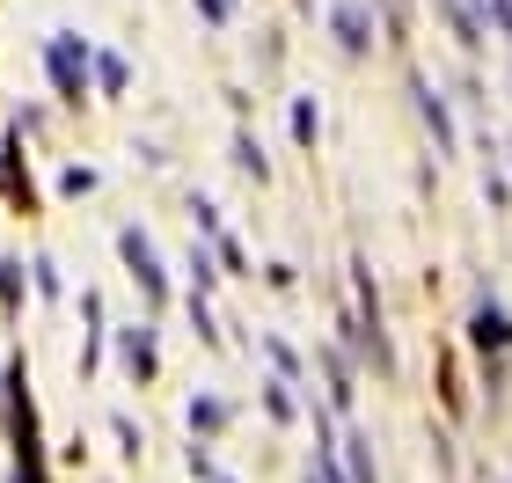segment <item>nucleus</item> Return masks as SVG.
I'll return each instance as SVG.
<instances>
[{"mask_svg":"<svg viewBox=\"0 0 512 483\" xmlns=\"http://www.w3.org/2000/svg\"><path fill=\"white\" fill-rule=\"evenodd\" d=\"M337 30H344V52H359V44H366V15L359 8H337Z\"/></svg>","mask_w":512,"mask_h":483,"instance_id":"7ed1b4c3","label":"nucleus"},{"mask_svg":"<svg viewBox=\"0 0 512 483\" xmlns=\"http://www.w3.org/2000/svg\"><path fill=\"white\" fill-rule=\"evenodd\" d=\"M308 476H315V483H344V476H337V462H330V447H315V462H308Z\"/></svg>","mask_w":512,"mask_h":483,"instance_id":"39448f33","label":"nucleus"},{"mask_svg":"<svg viewBox=\"0 0 512 483\" xmlns=\"http://www.w3.org/2000/svg\"><path fill=\"white\" fill-rule=\"evenodd\" d=\"M476 344H483V352H505V344H512L505 308H476Z\"/></svg>","mask_w":512,"mask_h":483,"instance_id":"f257e3e1","label":"nucleus"},{"mask_svg":"<svg viewBox=\"0 0 512 483\" xmlns=\"http://www.w3.org/2000/svg\"><path fill=\"white\" fill-rule=\"evenodd\" d=\"M417 110H425V125H432V140H439V147H454V125H447V110H439V96H432V88H425V81H417Z\"/></svg>","mask_w":512,"mask_h":483,"instance_id":"f03ea898","label":"nucleus"},{"mask_svg":"<svg viewBox=\"0 0 512 483\" xmlns=\"http://www.w3.org/2000/svg\"><path fill=\"white\" fill-rule=\"evenodd\" d=\"M205 15H227V0H205Z\"/></svg>","mask_w":512,"mask_h":483,"instance_id":"423d86ee","label":"nucleus"},{"mask_svg":"<svg viewBox=\"0 0 512 483\" xmlns=\"http://www.w3.org/2000/svg\"><path fill=\"white\" fill-rule=\"evenodd\" d=\"M52 74H59V88H74V81H81V59H74V44H59V52H52Z\"/></svg>","mask_w":512,"mask_h":483,"instance_id":"20e7f679","label":"nucleus"}]
</instances>
